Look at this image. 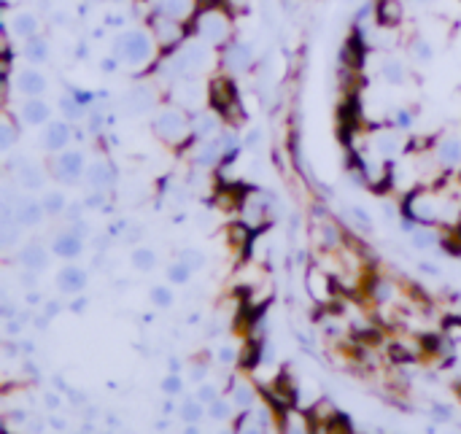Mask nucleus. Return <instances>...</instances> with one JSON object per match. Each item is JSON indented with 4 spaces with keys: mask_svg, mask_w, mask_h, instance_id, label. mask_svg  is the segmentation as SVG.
Here are the masks:
<instances>
[{
    "mask_svg": "<svg viewBox=\"0 0 461 434\" xmlns=\"http://www.w3.org/2000/svg\"><path fill=\"white\" fill-rule=\"evenodd\" d=\"M87 181L92 184V187H109L111 184V170L106 162H95L89 167V173H87Z\"/></svg>",
    "mask_w": 461,
    "mask_h": 434,
    "instance_id": "obj_19",
    "label": "nucleus"
},
{
    "mask_svg": "<svg viewBox=\"0 0 461 434\" xmlns=\"http://www.w3.org/2000/svg\"><path fill=\"white\" fill-rule=\"evenodd\" d=\"M232 240H235V243H245V240H248V230H245L243 224L232 227Z\"/></svg>",
    "mask_w": 461,
    "mask_h": 434,
    "instance_id": "obj_38",
    "label": "nucleus"
},
{
    "mask_svg": "<svg viewBox=\"0 0 461 434\" xmlns=\"http://www.w3.org/2000/svg\"><path fill=\"white\" fill-rule=\"evenodd\" d=\"M197 33L203 35V41L221 43L227 41V35H230V22H227V16L218 14V11H205V14H200Z\"/></svg>",
    "mask_w": 461,
    "mask_h": 434,
    "instance_id": "obj_2",
    "label": "nucleus"
},
{
    "mask_svg": "<svg viewBox=\"0 0 461 434\" xmlns=\"http://www.w3.org/2000/svg\"><path fill=\"white\" fill-rule=\"evenodd\" d=\"M227 416H230V407L224 405V402H216V399H213V405H211V418L224 421Z\"/></svg>",
    "mask_w": 461,
    "mask_h": 434,
    "instance_id": "obj_34",
    "label": "nucleus"
},
{
    "mask_svg": "<svg viewBox=\"0 0 461 434\" xmlns=\"http://www.w3.org/2000/svg\"><path fill=\"white\" fill-rule=\"evenodd\" d=\"M116 46H119V55H122L127 62H133V65L146 62L151 57V38L146 33H140V30H133V33L122 35V41L116 43Z\"/></svg>",
    "mask_w": 461,
    "mask_h": 434,
    "instance_id": "obj_1",
    "label": "nucleus"
},
{
    "mask_svg": "<svg viewBox=\"0 0 461 434\" xmlns=\"http://www.w3.org/2000/svg\"><path fill=\"white\" fill-rule=\"evenodd\" d=\"M218 359H221V362H232V359H235V348H221Z\"/></svg>",
    "mask_w": 461,
    "mask_h": 434,
    "instance_id": "obj_43",
    "label": "nucleus"
},
{
    "mask_svg": "<svg viewBox=\"0 0 461 434\" xmlns=\"http://www.w3.org/2000/svg\"><path fill=\"white\" fill-rule=\"evenodd\" d=\"M154 262H157V257H154V251H149V248H138L135 254H133V265H135L138 270H151Z\"/></svg>",
    "mask_w": 461,
    "mask_h": 434,
    "instance_id": "obj_25",
    "label": "nucleus"
},
{
    "mask_svg": "<svg viewBox=\"0 0 461 434\" xmlns=\"http://www.w3.org/2000/svg\"><path fill=\"white\" fill-rule=\"evenodd\" d=\"M82 170H84V157L79 151H65L60 157V178L62 181H76Z\"/></svg>",
    "mask_w": 461,
    "mask_h": 434,
    "instance_id": "obj_6",
    "label": "nucleus"
},
{
    "mask_svg": "<svg viewBox=\"0 0 461 434\" xmlns=\"http://www.w3.org/2000/svg\"><path fill=\"white\" fill-rule=\"evenodd\" d=\"M22 265L30 267V270H41L43 265H46V251H43L41 245H28V248H22Z\"/></svg>",
    "mask_w": 461,
    "mask_h": 434,
    "instance_id": "obj_15",
    "label": "nucleus"
},
{
    "mask_svg": "<svg viewBox=\"0 0 461 434\" xmlns=\"http://www.w3.org/2000/svg\"><path fill=\"white\" fill-rule=\"evenodd\" d=\"M25 55H28V60H33V62H43V60L49 57V46L43 41H38V38H30V43L25 46Z\"/></svg>",
    "mask_w": 461,
    "mask_h": 434,
    "instance_id": "obj_22",
    "label": "nucleus"
},
{
    "mask_svg": "<svg viewBox=\"0 0 461 434\" xmlns=\"http://www.w3.org/2000/svg\"><path fill=\"white\" fill-rule=\"evenodd\" d=\"M184 262L197 270V267H203V254L200 251H184Z\"/></svg>",
    "mask_w": 461,
    "mask_h": 434,
    "instance_id": "obj_35",
    "label": "nucleus"
},
{
    "mask_svg": "<svg viewBox=\"0 0 461 434\" xmlns=\"http://www.w3.org/2000/svg\"><path fill=\"white\" fill-rule=\"evenodd\" d=\"M232 396H235V402H238V407H248V405H251V402H254V394L248 391V386H238Z\"/></svg>",
    "mask_w": 461,
    "mask_h": 434,
    "instance_id": "obj_31",
    "label": "nucleus"
},
{
    "mask_svg": "<svg viewBox=\"0 0 461 434\" xmlns=\"http://www.w3.org/2000/svg\"><path fill=\"white\" fill-rule=\"evenodd\" d=\"M38 30V19L33 14H16L14 16V33L22 35V38H33Z\"/></svg>",
    "mask_w": 461,
    "mask_h": 434,
    "instance_id": "obj_18",
    "label": "nucleus"
},
{
    "mask_svg": "<svg viewBox=\"0 0 461 434\" xmlns=\"http://www.w3.org/2000/svg\"><path fill=\"white\" fill-rule=\"evenodd\" d=\"M11 143H14V130L6 124V127H3V149H9Z\"/></svg>",
    "mask_w": 461,
    "mask_h": 434,
    "instance_id": "obj_40",
    "label": "nucleus"
},
{
    "mask_svg": "<svg viewBox=\"0 0 461 434\" xmlns=\"http://www.w3.org/2000/svg\"><path fill=\"white\" fill-rule=\"evenodd\" d=\"M416 3H426V0H416Z\"/></svg>",
    "mask_w": 461,
    "mask_h": 434,
    "instance_id": "obj_49",
    "label": "nucleus"
},
{
    "mask_svg": "<svg viewBox=\"0 0 461 434\" xmlns=\"http://www.w3.org/2000/svg\"><path fill=\"white\" fill-rule=\"evenodd\" d=\"M170 369H173V372H178V369H181V365H178V359H173V362H170Z\"/></svg>",
    "mask_w": 461,
    "mask_h": 434,
    "instance_id": "obj_48",
    "label": "nucleus"
},
{
    "mask_svg": "<svg viewBox=\"0 0 461 434\" xmlns=\"http://www.w3.org/2000/svg\"><path fill=\"white\" fill-rule=\"evenodd\" d=\"M55 251L65 259L79 257L82 254V238L79 235H60L55 240Z\"/></svg>",
    "mask_w": 461,
    "mask_h": 434,
    "instance_id": "obj_10",
    "label": "nucleus"
},
{
    "mask_svg": "<svg viewBox=\"0 0 461 434\" xmlns=\"http://www.w3.org/2000/svg\"><path fill=\"white\" fill-rule=\"evenodd\" d=\"M191 9V0H160V11L170 19H181L187 16Z\"/></svg>",
    "mask_w": 461,
    "mask_h": 434,
    "instance_id": "obj_16",
    "label": "nucleus"
},
{
    "mask_svg": "<svg viewBox=\"0 0 461 434\" xmlns=\"http://www.w3.org/2000/svg\"><path fill=\"white\" fill-rule=\"evenodd\" d=\"M437 157H440V162L443 165L461 162V140L459 138H448V140H443V146H440V151H437Z\"/></svg>",
    "mask_w": 461,
    "mask_h": 434,
    "instance_id": "obj_14",
    "label": "nucleus"
},
{
    "mask_svg": "<svg viewBox=\"0 0 461 434\" xmlns=\"http://www.w3.org/2000/svg\"><path fill=\"white\" fill-rule=\"evenodd\" d=\"M151 103H154V95H151L149 87H135V89H130V92L124 95V106H127V111H133V113L149 111Z\"/></svg>",
    "mask_w": 461,
    "mask_h": 434,
    "instance_id": "obj_4",
    "label": "nucleus"
},
{
    "mask_svg": "<svg viewBox=\"0 0 461 434\" xmlns=\"http://www.w3.org/2000/svg\"><path fill=\"white\" fill-rule=\"evenodd\" d=\"M68 138H70V133H68V124H52L49 130H46V138H43V146L46 149H52V151H60V149H65V143H68Z\"/></svg>",
    "mask_w": 461,
    "mask_h": 434,
    "instance_id": "obj_9",
    "label": "nucleus"
},
{
    "mask_svg": "<svg viewBox=\"0 0 461 434\" xmlns=\"http://www.w3.org/2000/svg\"><path fill=\"white\" fill-rule=\"evenodd\" d=\"M189 272H191V267L187 262H176V265H170L167 275H170L173 284H187V281H189Z\"/></svg>",
    "mask_w": 461,
    "mask_h": 434,
    "instance_id": "obj_27",
    "label": "nucleus"
},
{
    "mask_svg": "<svg viewBox=\"0 0 461 434\" xmlns=\"http://www.w3.org/2000/svg\"><path fill=\"white\" fill-rule=\"evenodd\" d=\"M57 286H60L62 291H68V294H73V291H82L84 286H87V272L79 270V267H65V270L60 272V281H57Z\"/></svg>",
    "mask_w": 461,
    "mask_h": 434,
    "instance_id": "obj_7",
    "label": "nucleus"
},
{
    "mask_svg": "<svg viewBox=\"0 0 461 434\" xmlns=\"http://www.w3.org/2000/svg\"><path fill=\"white\" fill-rule=\"evenodd\" d=\"M19 181H22V187H28V189H38L43 184V173L38 170V167H22L19 170Z\"/></svg>",
    "mask_w": 461,
    "mask_h": 434,
    "instance_id": "obj_21",
    "label": "nucleus"
},
{
    "mask_svg": "<svg viewBox=\"0 0 461 434\" xmlns=\"http://www.w3.org/2000/svg\"><path fill=\"white\" fill-rule=\"evenodd\" d=\"M378 19H380V25H396V22L402 19V6H399V0H380Z\"/></svg>",
    "mask_w": 461,
    "mask_h": 434,
    "instance_id": "obj_12",
    "label": "nucleus"
},
{
    "mask_svg": "<svg viewBox=\"0 0 461 434\" xmlns=\"http://www.w3.org/2000/svg\"><path fill=\"white\" fill-rule=\"evenodd\" d=\"M191 378H194V380H203V378H205V369H203V367H200V369H191Z\"/></svg>",
    "mask_w": 461,
    "mask_h": 434,
    "instance_id": "obj_45",
    "label": "nucleus"
},
{
    "mask_svg": "<svg viewBox=\"0 0 461 434\" xmlns=\"http://www.w3.org/2000/svg\"><path fill=\"white\" fill-rule=\"evenodd\" d=\"M19 89L30 97L41 95L43 89H46V79H43L38 70H25V73H19Z\"/></svg>",
    "mask_w": 461,
    "mask_h": 434,
    "instance_id": "obj_8",
    "label": "nucleus"
},
{
    "mask_svg": "<svg viewBox=\"0 0 461 434\" xmlns=\"http://www.w3.org/2000/svg\"><path fill=\"white\" fill-rule=\"evenodd\" d=\"M211 97H213V106L218 111H227L232 106V97H235V89H232L230 82H213L211 84Z\"/></svg>",
    "mask_w": 461,
    "mask_h": 434,
    "instance_id": "obj_11",
    "label": "nucleus"
},
{
    "mask_svg": "<svg viewBox=\"0 0 461 434\" xmlns=\"http://www.w3.org/2000/svg\"><path fill=\"white\" fill-rule=\"evenodd\" d=\"M113 68H116V62H113V60H106V62H103V70H106V73H111Z\"/></svg>",
    "mask_w": 461,
    "mask_h": 434,
    "instance_id": "obj_46",
    "label": "nucleus"
},
{
    "mask_svg": "<svg viewBox=\"0 0 461 434\" xmlns=\"http://www.w3.org/2000/svg\"><path fill=\"white\" fill-rule=\"evenodd\" d=\"M413 52H416V57H418V60H423V62H429V60H432V46H429L426 41L416 43V46H413Z\"/></svg>",
    "mask_w": 461,
    "mask_h": 434,
    "instance_id": "obj_33",
    "label": "nucleus"
},
{
    "mask_svg": "<svg viewBox=\"0 0 461 434\" xmlns=\"http://www.w3.org/2000/svg\"><path fill=\"white\" fill-rule=\"evenodd\" d=\"M375 149H378L383 157H391V154L399 151V140L394 135H389V133H383V135H378V140H375Z\"/></svg>",
    "mask_w": 461,
    "mask_h": 434,
    "instance_id": "obj_24",
    "label": "nucleus"
},
{
    "mask_svg": "<svg viewBox=\"0 0 461 434\" xmlns=\"http://www.w3.org/2000/svg\"><path fill=\"white\" fill-rule=\"evenodd\" d=\"M413 245H418V248H429V245H434V238L429 235V232H418V235L413 238Z\"/></svg>",
    "mask_w": 461,
    "mask_h": 434,
    "instance_id": "obj_37",
    "label": "nucleus"
},
{
    "mask_svg": "<svg viewBox=\"0 0 461 434\" xmlns=\"http://www.w3.org/2000/svg\"><path fill=\"white\" fill-rule=\"evenodd\" d=\"M383 76H386L391 84H399L405 79V70H402L399 62H386V65H383Z\"/></svg>",
    "mask_w": 461,
    "mask_h": 434,
    "instance_id": "obj_28",
    "label": "nucleus"
},
{
    "mask_svg": "<svg viewBox=\"0 0 461 434\" xmlns=\"http://www.w3.org/2000/svg\"><path fill=\"white\" fill-rule=\"evenodd\" d=\"M84 308H87V299H76V305H73V311H76V313H82Z\"/></svg>",
    "mask_w": 461,
    "mask_h": 434,
    "instance_id": "obj_44",
    "label": "nucleus"
},
{
    "mask_svg": "<svg viewBox=\"0 0 461 434\" xmlns=\"http://www.w3.org/2000/svg\"><path fill=\"white\" fill-rule=\"evenodd\" d=\"M353 213H356V218H359V224H362V227H370V224H372V221H370V216H367L362 208H353Z\"/></svg>",
    "mask_w": 461,
    "mask_h": 434,
    "instance_id": "obj_42",
    "label": "nucleus"
},
{
    "mask_svg": "<svg viewBox=\"0 0 461 434\" xmlns=\"http://www.w3.org/2000/svg\"><path fill=\"white\" fill-rule=\"evenodd\" d=\"M151 299H154V305H160V308H167V305L173 302V294H170V289H165V286H157V289H151Z\"/></svg>",
    "mask_w": 461,
    "mask_h": 434,
    "instance_id": "obj_30",
    "label": "nucleus"
},
{
    "mask_svg": "<svg viewBox=\"0 0 461 434\" xmlns=\"http://www.w3.org/2000/svg\"><path fill=\"white\" fill-rule=\"evenodd\" d=\"M251 60H254V52H251V46H245V43H232L230 49H227V68L230 70H245L251 65Z\"/></svg>",
    "mask_w": 461,
    "mask_h": 434,
    "instance_id": "obj_5",
    "label": "nucleus"
},
{
    "mask_svg": "<svg viewBox=\"0 0 461 434\" xmlns=\"http://www.w3.org/2000/svg\"><path fill=\"white\" fill-rule=\"evenodd\" d=\"M62 113H68L70 119H79V116H82V108H79L73 100H65V97H62Z\"/></svg>",
    "mask_w": 461,
    "mask_h": 434,
    "instance_id": "obj_36",
    "label": "nucleus"
},
{
    "mask_svg": "<svg viewBox=\"0 0 461 434\" xmlns=\"http://www.w3.org/2000/svg\"><path fill=\"white\" fill-rule=\"evenodd\" d=\"M162 389H165V394H178V391H181V380H178V378H167L162 383Z\"/></svg>",
    "mask_w": 461,
    "mask_h": 434,
    "instance_id": "obj_39",
    "label": "nucleus"
},
{
    "mask_svg": "<svg viewBox=\"0 0 461 434\" xmlns=\"http://www.w3.org/2000/svg\"><path fill=\"white\" fill-rule=\"evenodd\" d=\"M157 33H160V41L162 43H173L181 38V30H178V25L167 16V19H162V22H157Z\"/></svg>",
    "mask_w": 461,
    "mask_h": 434,
    "instance_id": "obj_20",
    "label": "nucleus"
},
{
    "mask_svg": "<svg viewBox=\"0 0 461 434\" xmlns=\"http://www.w3.org/2000/svg\"><path fill=\"white\" fill-rule=\"evenodd\" d=\"M157 133L165 140H170V143H181L187 138V133H189V127H187V119L176 108H170L157 116Z\"/></svg>",
    "mask_w": 461,
    "mask_h": 434,
    "instance_id": "obj_3",
    "label": "nucleus"
},
{
    "mask_svg": "<svg viewBox=\"0 0 461 434\" xmlns=\"http://www.w3.org/2000/svg\"><path fill=\"white\" fill-rule=\"evenodd\" d=\"M43 213H46V211H43V203L25 200V203H19V216H16V221H19V224H38Z\"/></svg>",
    "mask_w": 461,
    "mask_h": 434,
    "instance_id": "obj_13",
    "label": "nucleus"
},
{
    "mask_svg": "<svg viewBox=\"0 0 461 434\" xmlns=\"http://www.w3.org/2000/svg\"><path fill=\"white\" fill-rule=\"evenodd\" d=\"M43 211L46 213H62L65 211V194H60V191H52V194H46L43 197Z\"/></svg>",
    "mask_w": 461,
    "mask_h": 434,
    "instance_id": "obj_23",
    "label": "nucleus"
},
{
    "mask_svg": "<svg viewBox=\"0 0 461 434\" xmlns=\"http://www.w3.org/2000/svg\"><path fill=\"white\" fill-rule=\"evenodd\" d=\"M187 421H197L200 416H203V407H200V402H187V407H184V413H181Z\"/></svg>",
    "mask_w": 461,
    "mask_h": 434,
    "instance_id": "obj_32",
    "label": "nucleus"
},
{
    "mask_svg": "<svg viewBox=\"0 0 461 434\" xmlns=\"http://www.w3.org/2000/svg\"><path fill=\"white\" fill-rule=\"evenodd\" d=\"M221 143H211V146H205L203 154L197 157V165H213L218 160V154H221Z\"/></svg>",
    "mask_w": 461,
    "mask_h": 434,
    "instance_id": "obj_29",
    "label": "nucleus"
},
{
    "mask_svg": "<svg viewBox=\"0 0 461 434\" xmlns=\"http://www.w3.org/2000/svg\"><path fill=\"white\" fill-rule=\"evenodd\" d=\"M22 116H25V122H30V124H43L49 119V108H46V103L30 100L28 106L22 108Z\"/></svg>",
    "mask_w": 461,
    "mask_h": 434,
    "instance_id": "obj_17",
    "label": "nucleus"
},
{
    "mask_svg": "<svg viewBox=\"0 0 461 434\" xmlns=\"http://www.w3.org/2000/svg\"><path fill=\"white\" fill-rule=\"evenodd\" d=\"M216 130V119L213 116H208V113H197L194 116V133L197 135H211Z\"/></svg>",
    "mask_w": 461,
    "mask_h": 434,
    "instance_id": "obj_26",
    "label": "nucleus"
},
{
    "mask_svg": "<svg viewBox=\"0 0 461 434\" xmlns=\"http://www.w3.org/2000/svg\"><path fill=\"white\" fill-rule=\"evenodd\" d=\"M46 402H49V407H57V405H60V402H57V396H52V394L46 396Z\"/></svg>",
    "mask_w": 461,
    "mask_h": 434,
    "instance_id": "obj_47",
    "label": "nucleus"
},
{
    "mask_svg": "<svg viewBox=\"0 0 461 434\" xmlns=\"http://www.w3.org/2000/svg\"><path fill=\"white\" fill-rule=\"evenodd\" d=\"M200 399H203V402H208V399H216V389H213V386H203Z\"/></svg>",
    "mask_w": 461,
    "mask_h": 434,
    "instance_id": "obj_41",
    "label": "nucleus"
}]
</instances>
